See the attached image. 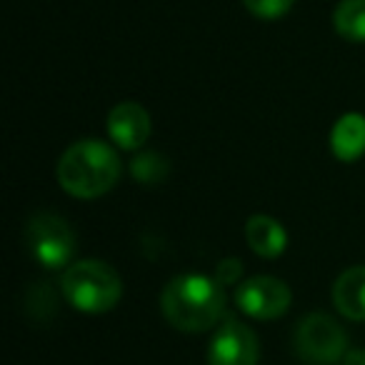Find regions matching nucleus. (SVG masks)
Returning <instances> with one entry per match:
<instances>
[{"instance_id": "f257e3e1", "label": "nucleus", "mask_w": 365, "mask_h": 365, "mask_svg": "<svg viewBox=\"0 0 365 365\" xmlns=\"http://www.w3.org/2000/svg\"><path fill=\"white\" fill-rule=\"evenodd\" d=\"M160 308L173 328L185 330V333H200V330L213 328L223 315V285L198 273L175 275L163 290Z\"/></svg>"}, {"instance_id": "f03ea898", "label": "nucleus", "mask_w": 365, "mask_h": 365, "mask_svg": "<svg viewBox=\"0 0 365 365\" xmlns=\"http://www.w3.org/2000/svg\"><path fill=\"white\" fill-rule=\"evenodd\" d=\"M120 178V160L110 145L101 140H78L58 163V182L66 193L81 200L106 195Z\"/></svg>"}, {"instance_id": "7ed1b4c3", "label": "nucleus", "mask_w": 365, "mask_h": 365, "mask_svg": "<svg viewBox=\"0 0 365 365\" xmlns=\"http://www.w3.org/2000/svg\"><path fill=\"white\" fill-rule=\"evenodd\" d=\"M66 300L83 313H108L123 295L120 275L103 260H78L63 273Z\"/></svg>"}, {"instance_id": "20e7f679", "label": "nucleus", "mask_w": 365, "mask_h": 365, "mask_svg": "<svg viewBox=\"0 0 365 365\" xmlns=\"http://www.w3.org/2000/svg\"><path fill=\"white\" fill-rule=\"evenodd\" d=\"M26 243L33 258L46 268H66L76 255V233L56 213L41 210L26 223Z\"/></svg>"}, {"instance_id": "39448f33", "label": "nucleus", "mask_w": 365, "mask_h": 365, "mask_svg": "<svg viewBox=\"0 0 365 365\" xmlns=\"http://www.w3.org/2000/svg\"><path fill=\"white\" fill-rule=\"evenodd\" d=\"M295 350L308 365H335L348 353V338L330 315L310 313L295 330Z\"/></svg>"}, {"instance_id": "423d86ee", "label": "nucleus", "mask_w": 365, "mask_h": 365, "mask_svg": "<svg viewBox=\"0 0 365 365\" xmlns=\"http://www.w3.org/2000/svg\"><path fill=\"white\" fill-rule=\"evenodd\" d=\"M290 300H293L290 288L273 275H255V278L240 283V288L235 290L238 308L258 320L280 318L290 308Z\"/></svg>"}, {"instance_id": "0eeeda50", "label": "nucleus", "mask_w": 365, "mask_h": 365, "mask_svg": "<svg viewBox=\"0 0 365 365\" xmlns=\"http://www.w3.org/2000/svg\"><path fill=\"white\" fill-rule=\"evenodd\" d=\"M260 345L255 333L238 320L218 328L208 348V365H258Z\"/></svg>"}, {"instance_id": "6e6552de", "label": "nucleus", "mask_w": 365, "mask_h": 365, "mask_svg": "<svg viewBox=\"0 0 365 365\" xmlns=\"http://www.w3.org/2000/svg\"><path fill=\"white\" fill-rule=\"evenodd\" d=\"M108 135L123 150H135L150 135V115L138 103H120L108 115Z\"/></svg>"}, {"instance_id": "1a4fd4ad", "label": "nucleus", "mask_w": 365, "mask_h": 365, "mask_svg": "<svg viewBox=\"0 0 365 365\" xmlns=\"http://www.w3.org/2000/svg\"><path fill=\"white\" fill-rule=\"evenodd\" d=\"M245 240H248L250 250L260 258H278L280 253L288 245V235H285V228L270 215H250L248 223H245Z\"/></svg>"}, {"instance_id": "9d476101", "label": "nucleus", "mask_w": 365, "mask_h": 365, "mask_svg": "<svg viewBox=\"0 0 365 365\" xmlns=\"http://www.w3.org/2000/svg\"><path fill=\"white\" fill-rule=\"evenodd\" d=\"M330 150L343 163L358 160L365 153V115L360 113L340 115L330 133Z\"/></svg>"}, {"instance_id": "9b49d317", "label": "nucleus", "mask_w": 365, "mask_h": 365, "mask_svg": "<svg viewBox=\"0 0 365 365\" xmlns=\"http://www.w3.org/2000/svg\"><path fill=\"white\" fill-rule=\"evenodd\" d=\"M333 303L345 318L365 320V265H355L338 275L333 285Z\"/></svg>"}, {"instance_id": "f8f14e48", "label": "nucleus", "mask_w": 365, "mask_h": 365, "mask_svg": "<svg viewBox=\"0 0 365 365\" xmlns=\"http://www.w3.org/2000/svg\"><path fill=\"white\" fill-rule=\"evenodd\" d=\"M333 26L345 41L365 43V0H340L333 13Z\"/></svg>"}, {"instance_id": "ddd939ff", "label": "nucleus", "mask_w": 365, "mask_h": 365, "mask_svg": "<svg viewBox=\"0 0 365 365\" xmlns=\"http://www.w3.org/2000/svg\"><path fill=\"white\" fill-rule=\"evenodd\" d=\"M133 178L138 182H145V185H153V182H163L170 173V163L165 160L158 153H140V155L133 158Z\"/></svg>"}, {"instance_id": "4468645a", "label": "nucleus", "mask_w": 365, "mask_h": 365, "mask_svg": "<svg viewBox=\"0 0 365 365\" xmlns=\"http://www.w3.org/2000/svg\"><path fill=\"white\" fill-rule=\"evenodd\" d=\"M243 3L260 21H278L293 8L295 0H243Z\"/></svg>"}, {"instance_id": "2eb2a0df", "label": "nucleus", "mask_w": 365, "mask_h": 365, "mask_svg": "<svg viewBox=\"0 0 365 365\" xmlns=\"http://www.w3.org/2000/svg\"><path fill=\"white\" fill-rule=\"evenodd\" d=\"M243 273V265L238 263L235 258H225L223 263L218 265V283L225 285V283H235Z\"/></svg>"}, {"instance_id": "dca6fc26", "label": "nucleus", "mask_w": 365, "mask_h": 365, "mask_svg": "<svg viewBox=\"0 0 365 365\" xmlns=\"http://www.w3.org/2000/svg\"><path fill=\"white\" fill-rule=\"evenodd\" d=\"M343 365H365V350H348Z\"/></svg>"}]
</instances>
